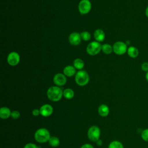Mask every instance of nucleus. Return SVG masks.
Returning <instances> with one entry per match:
<instances>
[{"label": "nucleus", "instance_id": "nucleus-1", "mask_svg": "<svg viewBox=\"0 0 148 148\" xmlns=\"http://www.w3.org/2000/svg\"><path fill=\"white\" fill-rule=\"evenodd\" d=\"M47 95L50 100L57 102L61 99L63 95V91L57 86H52L48 89Z\"/></svg>", "mask_w": 148, "mask_h": 148}, {"label": "nucleus", "instance_id": "nucleus-2", "mask_svg": "<svg viewBox=\"0 0 148 148\" xmlns=\"http://www.w3.org/2000/svg\"><path fill=\"white\" fill-rule=\"evenodd\" d=\"M50 138L49 131L46 128H39L35 133V139L39 143H45Z\"/></svg>", "mask_w": 148, "mask_h": 148}, {"label": "nucleus", "instance_id": "nucleus-3", "mask_svg": "<svg viewBox=\"0 0 148 148\" xmlns=\"http://www.w3.org/2000/svg\"><path fill=\"white\" fill-rule=\"evenodd\" d=\"M75 82L80 86L86 85L89 82V76L85 71H79L75 75Z\"/></svg>", "mask_w": 148, "mask_h": 148}, {"label": "nucleus", "instance_id": "nucleus-4", "mask_svg": "<svg viewBox=\"0 0 148 148\" xmlns=\"http://www.w3.org/2000/svg\"><path fill=\"white\" fill-rule=\"evenodd\" d=\"M102 50L101 45L97 41H93L90 43L87 46L86 51L87 53L91 56L98 54Z\"/></svg>", "mask_w": 148, "mask_h": 148}, {"label": "nucleus", "instance_id": "nucleus-5", "mask_svg": "<svg viewBox=\"0 0 148 148\" xmlns=\"http://www.w3.org/2000/svg\"><path fill=\"white\" fill-rule=\"evenodd\" d=\"M127 46L125 43L118 41L114 43L113 46V51L114 53L117 55H123L127 51Z\"/></svg>", "mask_w": 148, "mask_h": 148}, {"label": "nucleus", "instance_id": "nucleus-6", "mask_svg": "<svg viewBox=\"0 0 148 148\" xmlns=\"http://www.w3.org/2000/svg\"><path fill=\"white\" fill-rule=\"evenodd\" d=\"M100 134V130L97 126H92L88 131L87 136L91 141L97 142L99 139Z\"/></svg>", "mask_w": 148, "mask_h": 148}, {"label": "nucleus", "instance_id": "nucleus-7", "mask_svg": "<svg viewBox=\"0 0 148 148\" xmlns=\"http://www.w3.org/2000/svg\"><path fill=\"white\" fill-rule=\"evenodd\" d=\"M91 8V4L89 0H82L78 6L79 11L82 14L88 13Z\"/></svg>", "mask_w": 148, "mask_h": 148}, {"label": "nucleus", "instance_id": "nucleus-8", "mask_svg": "<svg viewBox=\"0 0 148 148\" xmlns=\"http://www.w3.org/2000/svg\"><path fill=\"white\" fill-rule=\"evenodd\" d=\"M20 59L19 54L17 52L13 51L9 54L7 58V61L9 65L15 66L19 63Z\"/></svg>", "mask_w": 148, "mask_h": 148}, {"label": "nucleus", "instance_id": "nucleus-9", "mask_svg": "<svg viewBox=\"0 0 148 148\" xmlns=\"http://www.w3.org/2000/svg\"><path fill=\"white\" fill-rule=\"evenodd\" d=\"M53 82L56 85L58 86H62L66 83V78L64 74L57 73L54 76Z\"/></svg>", "mask_w": 148, "mask_h": 148}, {"label": "nucleus", "instance_id": "nucleus-10", "mask_svg": "<svg viewBox=\"0 0 148 148\" xmlns=\"http://www.w3.org/2000/svg\"><path fill=\"white\" fill-rule=\"evenodd\" d=\"M40 113L43 117H48L50 116L53 111V107L49 104H45L40 108Z\"/></svg>", "mask_w": 148, "mask_h": 148}, {"label": "nucleus", "instance_id": "nucleus-11", "mask_svg": "<svg viewBox=\"0 0 148 148\" xmlns=\"http://www.w3.org/2000/svg\"><path fill=\"white\" fill-rule=\"evenodd\" d=\"M81 36L80 34H79L77 32H72L70 34L69 36V43L72 45H78L80 44L81 42Z\"/></svg>", "mask_w": 148, "mask_h": 148}, {"label": "nucleus", "instance_id": "nucleus-12", "mask_svg": "<svg viewBox=\"0 0 148 148\" xmlns=\"http://www.w3.org/2000/svg\"><path fill=\"white\" fill-rule=\"evenodd\" d=\"M94 36L95 39L98 42H102L105 38V34L103 30L101 29H97L95 31L94 33Z\"/></svg>", "mask_w": 148, "mask_h": 148}, {"label": "nucleus", "instance_id": "nucleus-13", "mask_svg": "<svg viewBox=\"0 0 148 148\" xmlns=\"http://www.w3.org/2000/svg\"><path fill=\"white\" fill-rule=\"evenodd\" d=\"M64 74L68 77H72L76 73V69L74 66L71 65H68L63 69Z\"/></svg>", "mask_w": 148, "mask_h": 148}, {"label": "nucleus", "instance_id": "nucleus-14", "mask_svg": "<svg viewBox=\"0 0 148 148\" xmlns=\"http://www.w3.org/2000/svg\"><path fill=\"white\" fill-rule=\"evenodd\" d=\"M109 113V109L106 105L102 104L98 108V113L102 117H106Z\"/></svg>", "mask_w": 148, "mask_h": 148}, {"label": "nucleus", "instance_id": "nucleus-15", "mask_svg": "<svg viewBox=\"0 0 148 148\" xmlns=\"http://www.w3.org/2000/svg\"><path fill=\"white\" fill-rule=\"evenodd\" d=\"M127 54L130 57L135 58L138 56L139 50L136 47L134 46H130L127 49Z\"/></svg>", "mask_w": 148, "mask_h": 148}, {"label": "nucleus", "instance_id": "nucleus-16", "mask_svg": "<svg viewBox=\"0 0 148 148\" xmlns=\"http://www.w3.org/2000/svg\"><path fill=\"white\" fill-rule=\"evenodd\" d=\"M10 110L6 107H2L0 109V117L2 119H8L11 116Z\"/></svg>", "mask_w": 148, "mask_h": 148}, {"label": "nucleus", "instance_id": "nucleus-17", "mask_svg": "<svg viewBox=\"0 0 148 148\" xmlns=\"http://www.w3.org/2000/svg\"><path fill=\"white\" fill-rule=\"evenodd\" d=\"M84 64L83 61L80 58H76L73 61V66L77 69H82L84 67Z\"/></svg>", "mask_w": 148, "mask_h": 148}, {"label": "nucleus", "instance_id": "nucleus-18", "mask_svg": "<svg viewBox=\"0 0 148 148\" xmlns=\"http://www.w3.org/2000/svg\"><path fill=\"white\" fill-rule=\"evenodd\" d=\"M63 95L66 99H72L74 97V91L71 88H66L63 91Z\"/></svg>", "mask_w": 148, "mask_h": 148}, {"label": "nucleus", "instance_id": "nucleus-19", "mask_svg": "<svg viewBox=\"0 0 148 148\" xmlns=\"http://www.w3.org/2000/svg\"><path fill=\"white\" fill-rule=\"evenodd\" d=\"M102 51L106 54H110L113 51V47L109 44H103L102 45Z\"/></svg>", "mask_w": 148, "mask_h": 148}, {"label": "nucleus", "instance_id": "nucleus-20", "mask_svg": "<svg viewBox=\"0 0 148 148\" xmlns=\"http://www.w3.org/2000/svg\"><path fill=\"white\" fill-rule=\"evenodd\" d=\"M49 143L51 146L57 147L60 145V140L57 137L51 136L49 140Z\"/></svg>", "mask_w": 148, "mask_h": 148}, {"label": "nucleus", "instance_id": "nucleus-21", "mask_svg": "<svg viewBox=\"0 0 148 148\" xmlns=\"http://www.w3.org/2000/svg\"><path fill=\"white\" fill-rule=\"evenodd\" d=\"M108 148H124V146L120 142L114 140L110 143Z\"/></svg>", "mask_w": 148, "mask_h": 148}, {"label": "nucleus", "instance_id": "nucleus-22", "mask_svg": "<svg viewBox=\"0 0 148 148\" xmlns=\"http://www.w3.org/2000/svg\"><path fill=\"white\" fill-rule=\"evenodd\" d=\"M80 36H81L82 39L85 41L89 40L91 39V34L87 31L82 32L80 34Z\"/></svg>", "mask_w": 148, "mask_h": 148}, {"label": "nucleus", "instance_id": "nucleus-23", "mask_svg": "<svg viewBox=\"0 0 148 148\" xmlns=\"http://www.w3.org/2000/svg\"><path fill=\"white\" fill-rule=\"evenodd\" d=\"M141 138L146 142H148V128L145 129L141 133Z\"/></svg>", "mask_w": 148, "mask_h": 148}, {"label": "nucleus", "instance_id": "nucleus-24", "mask_svg": "<svg viewBox=\"0 0 148 148\" xmlns=\"http://www.w3.org/2000/svg\"><path fill=\"white\" fill-rule=\"evenodd\" d=\"M11 116L14 119H17L20 117V113L17 110H14L11 113Z\"/></svg>", "mask_w": 148, "mask_h": 148}, {"label": "nucleus", "instance_id": "nucleus-25", "mask_svg": "<svg viewBox=\"0 0 148 148\" xmlns=\"http://www.w3.org/2000/svg\"><path fill=\"white\" fill-rule=\"evenodd\" d=\"M141 69L143 71L145 72H148V62H145L142 63L141 65Z\"/></svg>", "mask_w": 148, "mask_h": 148}, {"label": "nucleus", "instance_id": "nucleus-26", "mask_svg": "<svg viewBox=\"0 0 148 148\" xmlns=\"http://www.w3.org/2000/svg\"><path fill=\"white\" fill-rule=\"evenodd\" d=\"M24 148H39V147L36 145H35L34 143H27V145H25V146H24Z\"/></svg>", "mask_w": 148, "mask_h": 148}, {"label": "nucleus", "instance_id": "nucleus-27", "mask_svg": "<svg viewBox=\"0 0 148 148\" xmlns=\"http://www.w3.org/2000/svg\"><path fill=\"white\" fill-rule=\"evenodd\" d=\"M32 114L35 116H38L39 114H40V110H38V109H34L33 110H32Z\"/></svg>", "mask_w": 148, "mask_h": 148}, {"label": "nucleus", "instance_id": "nucleus-28", "mask_svg": "<svg viewBox=\"0 0 148 148\" xmlns=\"http://www.w3.org/2000/svg\"><path fill=\"white\" fill-rule=\"evenodd\" d=\"M80 148H94V147L91 145L86 143V144H84L83 146H82V147Z\"/></svg>", "mask_w": 148, "mask_h": 148}, {"label": "nucleus", "instance_id": "nucleus-29", "mask_svg": "<svg viewBox=\"0 0 148 148\" xmlns=\"http://www.w3.org/2000/svg\"><path fill=\"white\" fill-rule=\"evenodd\" d=\"M145 15L147 17H148V6L146 8V10H145Z\"/></svg>", "mask_w": 148, "mask_h": 148}, {"label": "nucleus", "instance_id": "nucleus-30", "mask_svg": "<svg viewBox=\"0 0 148 148\" xmlns=\"http://www.w3.org/2000/svg\"><path fill=\"white\" fill-rule=\"evenodd\" d=\"M145 78L146 79V80L148 82V72H147L146 73V75H145Z\"/></svg>", "mask_w": 148, "mask_h": 148}, {"label": "nucleus", "instance_id": "nucleus-31", "mask_svg": "<svg viewBox=\"0 0 148 148\" xmlns=\"http://www.w3.org/2000/svg\"><path fill=\"white\" fill-rule=\"evenodd\" d=\"M125 43H126V45H130V41H127Z\"/></svg>", "mask_w": 148, "mask_h": 148}]
</instances>
